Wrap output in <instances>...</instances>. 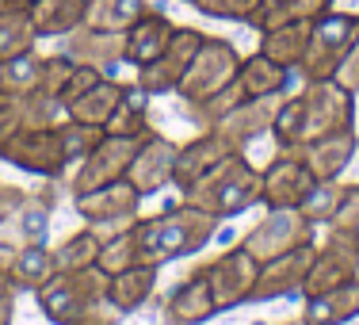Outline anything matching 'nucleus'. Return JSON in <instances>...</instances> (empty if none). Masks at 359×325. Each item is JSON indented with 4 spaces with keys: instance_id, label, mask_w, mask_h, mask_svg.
<instances>
[{
    "instance_id": "nucleus-1",
    "label": "nucleus",
    "mask_w": 359,
    "mask_h": 325,
    "mask_svg": "<svg viewBox=\"0 0 359 325\" xmlns=\"http://www.w3.org/2000/svg\"><path fill=\"white\" fill-rule=\"evenodd\" d=\"M355 92L332 77V81H306L302 92L283 96V104L276 111L271 123V142L276 150L287 145H302L325 134H340V131H355Z\"/></svg>"
},
{
    "instance_id": "nucleus-2",
    "label": "nucleus",
    "mask_w": 359,
    "mask_h": 325,
    "mask_svg": "<svg viewBox=\"0 0 359 325\" xmlns=\"http://www.w3.org/2000/svg\"><path fill=\"white\" fill-rule=\"evenodd\" d=\"M222 218L191 203H168L153 218H134V245H138V264H172L184 256L203 253L218 237Z\"/></svg>"
},
{
    "instance_id": "nucleus-3",
    "label": "nucleus",
    "mask_w": 359,
    "mask_h": 325,
    "mask_svg": "<svg viewBox=\"0 0 359 325\" xmlns=\"http://www.w3.org/2000/svg\"><path fill=\"white\" fill-rule=\"evenodd\" d=\"M107 272L100 264L57 272L42 291H35L39 310L54 325H118L123 314L107 298Z\"/></svg>"
},
{
    "instance_id": "nucleus-4",
    "label": "nucleus",
    "mask_w": 359,
    "mask_h": 325,
    "mask_svg": "<svg viewBox=\"0 0 359 325\" xmlns=\"http://www.w3.org/2000/svg\"><path fill=\"white\" fill-rule=\"evenodd\" d=\"M180 199L222 218V222L237 218L249 207H256V203H264V168H256L241 150H233L210 173H203Z\"/></svg>"
},
{
    "instance_id": "nucleus-5",
    "label": "nucleus",
    "mask_w": 359,
    "mask_h": 325,
    "mask_svg": "<svg viewBox=\"0 0 359 325\" xmlns=\"http://www.w3.org/2000/svg\"><path fill=\"white\" fill-rule=\"evenodd\" d=\"M359 35V12H340L329 8L318 15L310 27V42H306L302 65H298V81H332L340 69V62L348 58L352 42Z\"/></svg>"
},
{
    "instance_id": "nucleus-6",
    "label": "nucleus",
    "mask_w": 359,
    "mask_h": 325,
    "mask_svg": "<svg viewBox=\"0 0 359 325\" xmlns=\"http://www.w3.org/2000/svg\"><path fill=\"white\" fill-rule=\"evenodd\" d=\"M237 69H241V50L222 35H207V42L199 46L195 62L187 65L184 81H180L176 96L180 104H199V100L215 96L218 88H226L229 81H237Z\"/></svg>"
},
{
    "instance_id": "nucleus-7",
    "label": "nucleus",
    "mask_w": 359,
    "mask_h": 325,
    "mask_svg": "<svg viewBox=\"0 0 359 325\" xmlns=\"http://www.w3.org/2000/svg\"><path fill=\"white\" fill-rule=\"evenodd\" d=\"M0 161L20 173H35L42 180H62L69 176L73 161L62 145V131L50 126V131H20L8 142H0Z\"/></svg>"
},
{
    "instance_id": "nucleus-8",
    "label": "nucleus",
    "mask_w": 359,
    "mask_h": 325,
    "mask_svg": "<svg viewBox=\"0 0 359 325\" xmlns=\"http://www.w3.org/2000/svg\"><path fill=\"white\" fill-rule=\"evenodd\" d=\"M138 145H142V134L130 138V134H107L104 131V138L88 150V157L76 161L69 168V176H65L69 195H84V192H92V187L123 180V176L130 173V161H134V153H138Z\"/></svg>"
},
{
    "instance_id": "nucleus-9",
    "label": "nucleus",
    "mask_w": 359,
    "mask_h": 325,
    "mask_svg": "<svg viewBox=\"0 0 359 325\" xmlns=\"http://www.w3.org/2000/svg\"><path fill=\"white\" fill-rule=\"evenodd\" d=\"M142 199L145 195L123 176V180L92 187V192H84V195H73V211L84 226H100V230H107V237H111L115 230H123V226H130L134 218H142Z\"/></svg>"
},
{
    "instance_id": "nucleus-10",
    "label": "nucleus",
    "mask_w": 359,
    "mask_h": 325,
    "mask_svg": "<svg viewBox=\"0 0 359 325\" xmlns=\"http://www.w3.org/2000/svg\"><path fill=\"white\" fill-rule=\"evenodd\" d=\"M203 272H207V284H210V295H215L218 314H226V310H237L241 303H252L260 260L237 241L226 253H218L210 264H203Z\"/></svg>"
},
{
    "instance_id": "nucleus-11",
    "label": "nucleus",
    "mask_w": 359,
    "mask_h": 325,
    "mask_svg": "<svg viewBox=\"0 0 359 325\" xmlns=\"http://www.w3.org/2000/svg\"><path fill=\"white\" fill-rule=\"evenodd\" d=\"M313 230L318 226H313L298 207H271L256 226H249V234L241 237V245L264 264V260H271V256H283L290 249H298V245H310Z\"/></svg>"
},
{
    "instance_id": "nucleus-12",
    "label": "nucleus",
    "mask_w": 359,
    "mask_h": 325,
    "mask_svg": "<svg viewBox=\"0 0 359 325\" xmlns=\"http://www.w3.org/2000/svg\"><path fill=\"white\" fill-rule=\"evenodd\" d=\"M203 42H207V31L176 23V35L165 46V54L153 58V62L142 65V69H134V73H138V77H134V84H138L142 92H149V96H176L180 81H184L187 65L195 62V54H199Z\"/></svg>"
},
{
    "instance_id": "nucleus-13",
    "label": "nucleus",
    "mask_w": 359,
    "mask_h": 325,
    "mask_svg": "<svg viewBox=\"0 0 359 325\" xmlns=\"http://www.w3.org/2000/svg\"><path fill=\"white\" fill-rule=\"evenodd\" d=\"M69 69H73V58L62 54V50H54V54L31 50V54H20L8 65H0V88H8L12 96H39V92L57 96Z\"/></svg>"
},
{
    "instance_id": "nucleus-14",
    "label": "nucleus",
    "mask_w": 359,
    "mask_h": 325,
    "mask_svg": "<svg viewBox=\"0 0 359 325\" xmlns=\"http://www.w3.org/2000/svg\"><path fill=\"white\" fill-rule=\"evenodd\" d=\"M355 268H359V234L355 230L329 226V237H325V245H318V256H313V264H310L302 298L321 295V291H332L340 284H352Z\"/></svg>"
},
{
    "instance_id": "nucleus-15",
    "label": "nucleus",
    "mask_w": 359,
    "mask_h": 325,
    "mask_svg": "<svg viewBox=\"0 0 359 325\" xmlns=\"http://www.w3.org/2000/svg\"><path fill=\"white\" fill-rule=\"evenodd\" d=\"M318 256V245H298L283 256H271L260 264V276H256V291L252 303H276V298H294L302 295L306 276H310V264Z\"/></svg>"
},
{
    "instance_id": "nucleus-16",
    "label": "nucleus",
    "mask_w": 359,
    "mask_h": 325,
    "mask_svg": "<svg viewBox=\"0 0 359 325\" xmlns=\"http://www.w3.org/2000/svg\"><path fill=\"white\" fill-rule=\"evenodd\" d=\"M176 150H180V142L165 138V134H157L149 126V131L142 134V145H138V153H134V161H130L126 180L138 187L145 199H149V195H157V192H165V187H172Z\"/></svg>"
},
{
    "instance_id": "nucleus-17",
    "label": "nucleus",
    "mask_w": 359,
    "mask_h": 325,
    "mask_svg": "<svg viewBox=\"0 0 359 325\" xmlns=\"http://www.w3.org/2000/svg\"><path fill=\"white\" fill-rule=\"evenodd\" d=\"M161 318H165V325H207L210 318H218V306H215V295H210L203 264L191 268L161 298Z\"/></svg>"
},
{
    "instance_id": "nucleus-18",
    "label": "nucleus",
    "mask_w": 359,
    "mask_h": 325,
    "mask_svg": "<svg viewBox=\"0 0 359 325\" xmlns=\"http://www.w3.org/2000/svg\"><path fill=\"white\" fill-rule=\"evenodd\" d=\"M313 184H318L313 173L302 165L294 150H276V157L264 168V207H302Z\"/></svg>"
},
{
    "instance_id": "nucleus-19",
    "label": "nucleus",
    "mask_w": 359,
    "mask_h": 325,
    "mask_svg": "<svg viewBox=\"0 0 359 325\" xmlns=\"http://www.w3.org/2000/svg\"><path fill=\"white\" fill-rule=\"evenodd\" d=\"M57 207V192L54 187H39V192H27V199L15 207V215L0 226V237L15 249L23 245H46L50 241V218H54Z\"/></svg>"
},
{
    "instance_id": "nucleus-20",
    "label": "nucleus",
    "mask_w": 359,
    "mask_h": 325,
    "mask_svg": "<svg viewBox=\"0 0 359 325\" xmlns=\"http://www.w3.org/2000/svg\"><path fill=\"white\" fill-rule=\"evenodd\" d=\"M283 96H287V92L245 100V104H237L226 119H218L210 131H218L222 138L233 145V150H245L249 142L264 138V134H271V123H276V111H279V104H283Z\"/></svg>"
},
{
    "instance_id": "nucleus-21",
    "label": "nucleus",
    "mask_w": 359,
    "mask_h": 325,
    "mask_svg": "<svg viewBox=\"0 0 359 325\" xmlns=\"http://www.w3.org/2000/svg\"><path fill=\"white\" fill-rule=\"evenodd\" d=\"M302 157V165L313 173V180H340L348 165H352L355 150H359V134L355 131H340V134H325V138L302 142V145H287Z\"/></svg>"
},
{
    "instance_id": "nucleus-22",
    "label": "nucleus",
    "mask_w": 359,
    "mask_h": 325,
    "mask_svg": "<svg viewBox=\"0 0 359 325\" xmlns=\"http://www.w3.org/2000/svg\"><path fill=\"white\" fill-rule=\"evenodd\" d=\"M172 35H176V20H168V15L153 4L149 12L123 35V65H130V69L149 65L153 58L165 54V46L172 42Z\"/></svg>"
},
{
    "instance_id": "nucleus-23",
    "label": "nucleus",
    "mask_w": 359,
    "mask_h": 325,
    "mask_svg": "<svg viewBox=\"0 0 359 325\" xmlns=\"http://www.w3.org/2000/svg\"><path fill=\"white\" fill-rule=\"evenodd\" d=\"M226 153H233V145L222 138L218 131H199L191 142H184L176 150V165H172V187L180 195L187 192L195 180H199L203 173H210V168L218 165Z\"/></svg>"
},
{
    "instance_id": "nucleus-24",
    "label": "nucleus",
    "mask_w": 359,
    "mask_h": 325,
    "mask_svg": "<svg viewBox=\"0 0 359 325\" xmlns=\"http://www.w3.org/2000/svg\"><path fill=\"white\" fill-rule=\"evenodd\" d=\"M62 54H69L73 62L115 77V69L123 65V35H111V31H96L88 23H81L76 31H69L62 39Z\"/></svg>"
},
{
    "instance_id": "nucleus-25",
    "label": "nucleus",
    "mask_w": 359,
    "mask_h": 325,
    "mask_svg": "<svg viewBox=\"0 0 359 325\" xmlns=\"http://www.w3.org/2000/svg\"><path fill=\"white\" fill-rule=\"evenodd\" d=\"M157 276H161L157 264H134V268L115 272V276L107 279L111 306H115L123 318H126V314H138L142 306L153 298V291H157Z\"/></svg>"
},
{
    "instance_id": "nucleus-26",
    "label": "nucleus",
    "mask_w": 359,
    "mask_h": 325,
    "mask_svg": "<svg viewBox=\"0 0 359 325\" xmlns=\"http://www.w3.org/2000/svg\"><path fill=\"white\" fill-rule=\"evenodd\" d=\"M359 318V279L310 295L302 306V325H352Z\"/></svg>"
},
{
    "instance_id": "nucleus-27",
    "label": "nucleus",
    "mask_w": 359,
    "mask_h": 325,
    "mask_svg": "<svg viewBox=\"0 0 359 325\" xmlns=\"http://www.w3.org/2000/svg\"><path fill=\"white\" fill-rule=\"evenodd\" d=\"M310 27L313 20H290V23H276V27L260 31V54H268L276 65H283L298 77V65H302L306 42H310Z\"/></svg>"
},
{
    "instance_id": "nucleus-28",
    "label": "nucleus",
    "mask_w": 359,
    "mask_h": 325,
    "mask_svg": "<svg viewBox=\"0 0 359 325\" xmlns=\"http://www.w3.org/2000/svg\"><path fill=\"white\" fill-rule=\"evenodd\" d=\"M84 12H88V0H35L27 8V20L35 27L39 42L42 39L62 42L69 31H76L84 23Z\"/></svg>"
},
{
    "instance_id": "nucleus-29",
    "label": "nucleus",
    "mask_w": 359,
    "mask_h": 325,
    "mask_svg": "<svg viewBox=\"0 0 359 325\" xmlns=\"http://www.w3.org/2000/svg\"><path fill=\"white\" fill-rule=\"evenodd\" d=\"M126 88H130L126 81L104 77V81H96L88 92H84V96H76L65 111H69V119H76V123H88V126H100V131H104L107 119L118 111V104H123Z\"/></svg>"
},
{
    "instance_id": "nucleus-30",
    "label": "nucleus",
    "mask_w": 359,
    "mask_h": 325,
    "mask_svg": "<svg viewBox=\"0 0 359 325\" xmlns=\"http://www.w3.org/2000/svg\"><path fill=\"white\" fill-rule=\"evenodd\" d=\"M8 276H12L15 295H20V291L35 295V291H42L57 276L54 249H50V245H23V249H15V260H12V268H8Z\"/></svg>"
},
{
    "instance_id": "nucleus-31",
    "label": "nucleus",
    "mask_w": 359,
    "mask_h": 325,
    "mask_svg": "<svg viewBox=\"0 0 359 325\" xmlns=\"http://www.w3.org/2000/svg\"><path fill=\"white\" fill-rule=\"evenodd\" d=\"M294 73L276 65L268 54H249L241 58V69H237V84L245 88V100H256V96H276V92H287Z\"/></svg>"
},
{
    "instance_id": "nucleus-32",
    "label": "nucleus",
    "mask_w": 359,
    "mask_h": 325,
    "mask_svg": "<svg viewBox=\"0 0 359 325\" xmlns=\"http://www.w3.org/2000/svg\"><path fill=\"white\" fill-rule=\"evenodd\" d=\"M149 8V0H88L84 23L96 31H111V35H126Z\"/></svg>"
},
{
    "instance_id": "nucleus-33",
    "label": "nucleus",
    "mask_w": 359,
    "mask_h": 325,
    "mask_svg": "<svg viewBox=\"0 0 359 325\" xmlns=\"http://www.w3.org/2000/svg\"><path fill=\"white\" fill-rule=\"evenodd\" d=\"M107 241V230L100 226H84L69 234L62 245L54 249V260H57V272H69V268H88V264H100V249Z\"/></svg>"
},
{
    "instance_id": "nucleus-34",
    "label": "nucleus",
    "mask_w": 359,
    "mask_h": 325,
    "mask_svg": "<svg viewBox=\"0 0 359 325\" xmlns=\"http://www.w3.org/2000/svg\"><path fill=\"white\" fill-rule=\"evenodd\" d=\"M329 8H337V0H260L252 27H276V23H290V20H318Z\"/></svg>"
},
{
    "instance_id": "nucleus-35",
    "label": "nucleus",
    "mask_w": 359,
    "mask_h": 325,
    "mask_svg": "<svg viewBox=\"0 0 359 325\" xmlns=\"http://www.w3.org/2000/svg\"><path fill=\"white\" fill-rule=\"evenodd\" d=\"M149 92H142L138 84H130L123 96V104H118V111L107 119L104 131L107 134H130V138H138V134L149 131Z\"/></svg>"
},
{
    "instance_id": "nucleus-36",
    "label": "nucleus",
    "mask_w": 359,
    "mask_h": 325,
    "mask_svg": "<svg viewBox=\"0 0 359 325\" xmlns=\"http://www.w3.org/2000/svg\"><path fill=\"white\" fill-rule=\"evenodd\" d=\"M237 104H245V88L237 81H229L226 88L215 92V96L199 100V104H187L184 107V119H187V123H195L199 131H210V126H215L218 119H226Z\"/></svg>"
},
{
    "instance_id": "nucleus-37",
    "label": "nucleus",
    "mask_w": 359,
    "mask_h": 325,
    "mask_svg": "<svg viewBox=\"0 0 359 325\" xmlns=\"http://www.w3.org/2000/svg\"><path fill=\"white\" fill-rule=\"evenodd\" d=\"M31 50H39V35L27 12H0V65H8L20 54H31Z\"/></svg>"
},
{
    "instance_id": "nucleus-38",
    "label": "nucleus",
    "mask_w": 359,
    "mask_h": 325,
    "mask_svg": "<svg viewBox=\"0 0 359 325\" xmlns=\"http://www.w3.org/2000/svg\"><path fill=\"white\" fill-rule=\"evenodd\" d=\"M62 119H69V111L57 96H46V92H39V96H20V123L23 131H50V126H57Z\"/></svg>"
},
{
    "instance_id": "nucleus-39",
    "label": "nucleus",
    "mask_w": 359,
    "mask_h": 325,
    "mask_svg": "<svg viewBox=\"0 0 359 325\" xmlns=\"http://www.w3.org/2000/svg\"><path fill=\"white\" fill-rule=\"evenodd\" d=\"M134 264H138V245H134V222H130V226L115 230L104 241V249H100V268H104L107 276H115V272L134 268Z\"/></svg>"
},
{
    "instance_id": "nucleus-40",
    "label": "nucleus",
    "mask_w": 359,
    "mask_h": 325,
    "mask_svg": "<svg viewBox=\"0 0 359 325\" xmlns=\"http://www.w3.org/2000/svg\"><path fill=\"white\" fill-rule=\"evenodd\" d=\"M340 192H344V184H340V180H318L310 187V195L302 199V207H298V211H302L313 226H329L332 215H337Z\"/></svg>"
},
{
    "instance_id": "nucleus-41",
    "label": "nucleus",
    "mask_w": 359,
    "mask_h": 325,
    "mask_svg": "<svg viewBox=\"0 0 359 325\" xmlns=\"http://www.w3.org/2000/svg\"><path fill=\"white\" fill-rule=\"evenodd\" d=\"M191 8L207 20H226V23H245L252 27L256 12H260V0H191Z\"/></svg>"
},
{
    "instance_id": "nucleus-42",
    "label": "nucleus",
    "mask_w": 359,
    "mask_h": 325,
    "mask_svg": "<svg viewBox=\"0 0 359 325\" xmlns=\"http://www.w3.org/2000/svg\"><path fill=\"white\" fill-rule=\"evenodd\" d=\"M104 77H107V73L92 69V65H81V62H73V69H69V77H65V84H62V92H57V100H62V104L69 107L76 96H84V92H88L96 81H104Z\"/></svg>"
},
{
    "instance_id": "nucleus-43",
    "label": "nucleus",
    "mask_w": 359,
    "mask_h": 325,
    "mask_svg": "<svg viewBox=\"0 0 359 325\" xmlns=\"http://www.w3.org/2000/svg\"><path fill=\"white\" fill-rule=\"evenodd\" d=\"M329 226H337V230H355V234H359V184H344L340 203H337V215H332Z\"/></svg>"
},
{
    "instance_id": "nucleus-44",
    "label": "nucleus",
    "mask_w": 359,
    "mask_h": 325,
    "mask_svg": "<svg viewBox=\"0 0 359 325\" xmlns=\"http://www.w3.org/2000/svg\"><path fill=\"white\" fill-rule=\"evenodd\" d=\"M20 96H12L8 88H0V142H8L12 134H20Z\"/></svg>"
},
{
    "instance_id": "nucleus-45",
    "label": "nucleus",
    "mask_w": 359,
    "mask_h": 325,
    "mask_svg": "<svg viewBox=\"0 0 359 325\" xmlns=\"http://www.w3.org/2000/svg\"><path fill=\"white\" fill-rule=\"evenodd\" d=\"M337 81L344 84V88H352L355 96H359V35H355V42H352V50H348V58L340 62Z\"/></svg>"
},
{
    "instance_id": "nucleus-46",
    "label": "nucleus",
    "mask_w": 359,
    "mask_h": 325,
    "mask_svg": "<svg viewBox=\"0 0 359 325\" xmlns=\"http://www.w3.org/2000/svg\"><path fill=\"white\" fill-rule=\"evenodd\" d=\"M27 199V192L23 187H15V184H0V226H4L8 218L15 215V207Z\"/></svg>"
},
{
    "instance_id": "nucleus-47",
    "label": "nucleus",
    "mask_w": 359,
    "mask_h": 325,
    "mask_svg": "<svg viewBox=\"0 0 359 325\" xmlns=\"http://www.w3.org/2000/svg\"><path fill=\"white\" fill-rule=\"evenodd\" d=\"M12 260H15V245H8L4 237H0V272L12 268Z\"/></svg>"
},
{
    "instance_id": "nucleus-48",
    "label": "nucleus",
    "mask_w": 359,
    "mask_h": 325,
    "mask_svg": "<svg viewBox=\"0 0 359 325\" xmlns=\"http://www.w3.org/2000/svg\"><path fill=\"white\" fill-rule=\"evenodd\" d=\"M12 314H15V295L0 298V325H12Z\"/></svg>"
},
{
    "instance_id": "nucleus-49",
    "label": "nucleus",
    "mask_w": 359,
    "mask_h": 325,
    "mask_svg": "<svg viewBox=\"0 0 359 325\" xmlns=\"http://www.w3.org/2000/svg\"><path fill=\"white\" fill-rule=\"evenodd\" d=\"M35 0H0V12H27Z\"/></svg>"
},
{
    "instance_id": "nucleus-50",
    "label": "nucleus",
    "mask_w": 359,
    "mask_h": 325,
    "mask_svg": "<svg viewBox=\"0 0 359 325\" xmlns=\"http://www.w3.org/2000/svg\"><path fill=\"white\" fill-rule=\"evenodd\" d=\"M8 295H15V287H12V276H8V272H0V298H8Z\"/></svg>"
},
{
    "instance_id": "nucleus-51",
    "label": "nucleus",
    "mask_w": 359,
    "mask_h": 325,
    "mask_svg": "<svg viewBox=\"0 0 359 325\" xmlns=\"http://www.w3.org/2000/svg\"><path fill=\"white\" fill-rule=\"evenodd\" d=\"M180 4H191V0H180Z\"/></svg>"
},
{
    "instance_id": "nucleus-52",
    "label": "nucleus",
    "mask_w": 359,
    "mask_h": 325,
    "mask_svg": "<svg viewBox=\"0 0 359 325\" xmlns=\"http://www.w3.org/2000/svg\"><path fill=\"white\" fill-rule=\"evenodd\" d=\"M355 279H359V268H355Z\"/></svg>"
}]
</instances>
